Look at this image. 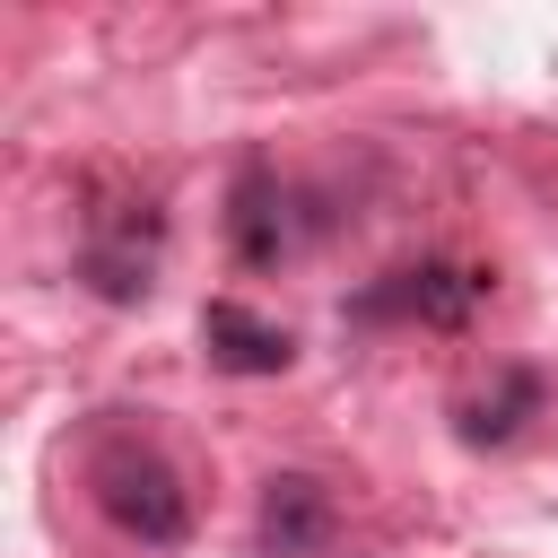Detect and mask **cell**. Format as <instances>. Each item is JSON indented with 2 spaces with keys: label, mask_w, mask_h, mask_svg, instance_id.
I'll return each instance as SVG.
<instances>
[{
  "label": "cell",
  "mask_w": 558,
  "mask_h": 558,
  "mask_svg": "<svg viewBox=\"0 0 558 558\" xmlns=\"http://www.w3.org/2000/svg\"><path fill=\"white\" fill-rule=\"evenodd\" d=\"M87 497L140 549H174L192 532V497H183V480H174V462L157 445H105L96 471H87Z\"/></svg>",
  "instance_id": "6da1fadb"
},
{
  "label": "cell",
  "mask_w": 558,
  "mask_h": 558,
  "mask_svg": "<svg viewBox=\"0 0 558 558\" xmlns=\"http://www.w3.org/2000/svg\"><path fill=\"white\" fill-rule=\"evenodd\" d=\"M480 270H453V262H410V270H384L375 288L349 296V323H427V331H453L471 305H480Z\"/></svg>",
  "instance_id": "7a4b0ae2"
},
{
  "label": "cell",
  "mask_w": 558,
  "mask_h": 558,
  "mask_svg": "<svg viewBox=\"0 0 558 558\" xmlns=\"http://www.w3.org/2000/svg\"><path fill=\"white\" fill-rule=\"evenodd\" d=\"M157 209H140V218H96L87 227V244H78V279L105 296V305H140L157 279Z\"/></svg>",
  "instance_id": "3957f363"
},
{
  "label": "cell",
  "mask_w": 558,
  "mask_h": 558,
  "mask_svg": "<svg viewBox=\"0 0 558 558\" xmlns=\"http://www.w3.org/2000/svg\"><path fill=\"white\" fill-rule=\"evenodd\" d=\"M201 349H209L218 375H288V357H296V340L270 314L235 305V296H209L201 305Z\"/></svg>",
  "instance_id": "277c9868"
},
{
  "label": "cell",
  "mask_w": 558,
  "mask_h": 558,
  "mask_svg": "<svg viewBox=\"0 0 558 558\" xmlns=\"http://www.w3.org/2000/svg\"><path fill=\"white\" fill-rule=\"evenodd\" d=\"M331 523H340V506L323 480L279 471L262 488V558H314V549H331Z\"/></svg>",
  "instance_id": "5b68a950"
},
{
  "label": "cell",
  "mask_w": 558,
  "mask_h": 558,
  "mask_svg": "<svg viewBox=\"0 0 558 558\" xmlns=\"http://www.w3.org/2000/svg\"><path fill=\"white\" fill-rule=\"evenodd\" d=\"M227 235H235V262H253V270H270V262H288L296 253V227H288V192H279V174H244L235 183V209H227Z\"/></svg>",
  "instance_id": "8992f818"
},
{
  "label": "cell",
  "mask_w": 558,
  "mask_h": 558,
  "mask_svg": "<svg viewBox=\"0 0 558 558\" xmlns=\"http://www.w3.org/2000/svg\"><path fill=\"white\" fill-rule=\"evenodd\" d=\"M532 410H541V375H532V366H506V375H497V392L462 401V436H471V445H506Z\"/></svg>",
  "instance_id": "52a82bcc"
}]
</instances>
